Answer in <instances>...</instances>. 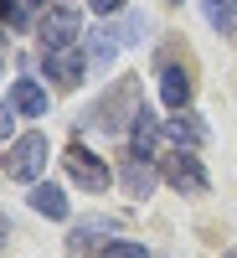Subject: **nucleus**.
Here are the masks:
<instances>
[{
  "mask_svg": "<svg viewBox=\"0 0 237 258\" xmlns=\"http://www.w3.org/2000/svg\"><path fill=\"white\" fill-rule=\"evenodd\" d=\"M139 109H144V103H139V83L134 78H119L114 88L88 109V124L93 129H124V124H134Z\"/></svg>",
  "mask_w": 237,
  "mask_h": 258,
  "instance_id": "1",
  "label": "nucleus"
},
{
  "mask_svg": "<svg viewBox=\"0 0 237 258\" xmlns=\"http://www.w3.org/2000/svg\"><path fill=\"white\" fill-rule=\"evenodd\" d=\"M41 170H47V135H21L11 150H6V176L21 181V186H36L41 181Z\"/></svg>",
  "mask_w": 237,
  "mask_h": 258,
  "instance_id": "2",
  "label": "nucleus"
},
{
  "mask_svg": "<svg viewBox=\"0 0 237 258\" xmlns=\"http://www.w3.org/2000/svg\"><path fill=\"white\" fill-rule=\"evenodd\" d=\"M155 78H160V98H165V109H170V114L191 103V68H186V57L176 62V47H165V52H160Z\"/></svg>",
  "mask_w": 237,
  "mask_h": 258,
  "instance_id": "3",
  "label": "nucleus"
},
{
  "mask_svg": "<svg viewBox=\"0 0 237 258\" xmlns=\"http://www.w3.org/2000/svg\"><path fill=\"white\" fill-rule=\"evenodd\" d=\"M160 176L176 186V191H206V170H201V160H196V150H186V145H176L170 155L160 160Z\"/></svg>",
  "mask_w": 237,
  "mask_h": 258,
  "instance_id": "4",
  "label": "nucleus"
},
{
  "mask_svg": "<svg viewBox=\"0 0 237 258\" xmlns=\"http://www.w3.org/2000/svg\"><path fill=\"white\" fill-rule=\"evenodd\" d=\"M62 165H67V176L83 186V191H93V197H98V191H109V165H103L98 155H93V150H83V145H67V150H62Z\"/></svg>",
  "mask_w": 237,
  "mask_h": 258,
  "instance_id": "5",
  "label": "nucleus"
},
{
  "mask_svg": "<svg viewBox=\"0 0 237 258\" xmlns=\"http://www.w3.org/2000/svg\"><path fill=\"white\" fill-rule=\"evenodd\" d=\"M119 176H124V191H129V197H134V202H149V191L160 186V170H155V155H129Z\"/></svg>",
  "mask_w": 237,
  "mask_h": 258,
  "instance_id": "6",
  "label": "nucleus"
},
{
  "mask_svg": "<svg viewBox=\"0 0 237 258\" xmlns=\"http://www.w3.org/2000/svg\"><path fill=\"white\" fill-rule=\"evenodd\" d=\"M77 31H83V16L72 6H57V11L41 16V36H47V47H72Z\"/></svg>",
  "mask_w": 237,
  "mask_h": 258,
  "instance_id": "7",
  "label": "nucleus"
},
{
  "mask_svg": "<svg viewBox=\"0 0 237 258\" xmlns=\"http://www.w3.org/2000/svg\"><path fill=\"white\" fill-rule=\"evenodd\" d=\"M41 68H47V78L57 83H83V68H88V52H72V47H47V57H41Z\"/></svg>",
  "mask_w": 237,
  "mask_h": 258,
  "instance_id": "8",
  "label": "nucleus"
},
{
  "mask_svg": "<svg viewBox=\"0 0 237 258\" xmlns=\"http://www.w3.org/2000/svg\"><path fill=\"white\" fill-rule=\"evenodd\" d=\"M11 103H16V114H26V119H41V114H47V93H41V83H31V78H16Z\"/></svg>",
  "mask_w": 237,
  "mask_h": 258,
  "instance_id": "9",
  "label": "nucleus"
},
{
  "mask_svg": "<svg viewBox=\"0 0 237 258\" xmlns=\"http://www.w3.org/2000/svg\"><path fill=\"white\" fill-rule=\"evenodd\" d=\"M31 207L41 212V217H67V191H62V186H52V181H36L31 186Z\"/></svg>",
  "mask_w": 237,
  "mask_h": 258,
  "instance_id": "10",
  "label": "nucleus"
},
{
  "mask_svg": "<svg viewBox=\"0 0 237 258\" xmlns=\"http://www.w3.org/2000/svg\"><path fill=\"white\" fill-rule=\"evenodd\" d=\"M165 135L176 140V145H186V150H196V145L206 140V129L196 124V114H186V109H176V119H165Z\"/></svg>",
  "mask_w": 237,
  "mask_h": 258,
  "instance_id": "11",
  "label": "nucleus"
},
{
  "mask_svg": "<svg viewBox=\"0 0 237 258\" xmlns=\"http://www.w3.org/2000/svg\"><path fill=\"white\" fill-rule=\"evenodd\" d=\"M129 140H134V155H155V140H160V124L149 109L134 114V124H129Z\"/></svg>",
  "mask_w": 237,
  "mask_h": 258,
  "instance_id": "12",
  "label": "nucleus"
},
{
  "mask_svg": "<svg viewBox=\"0 0 237 258\" xmlns=\"http://www.w3.org/2000/svg\"><path fill=\"white\" fill-rule=\"evenodd\" d=\"M119 52V31L114 26H103V31H93L88 36V62H98V68H109V57Z\"/></svg>",
  "mask_w": 237,
  "mask_h": 258,
  "instance_id": "13",
  "label": "nucleus"
},
{
  "mask_svg": "<svg viewBox=\"0 0 237 258\" xmlns=\"http://www.w3.org/2000/svg\"><path fill=\"white\" fill-rule=\"evenodd\" d=\"M201 11L217 31H237V0H201Z\"/></svg>",
  "mask_w": 237,
  "mask_h": 258,
  "instance_id": "14",
  "label": "nucleus"
},
{
  "mask_svg": "<svg viewBox=\"0 0 237 258\" xmlns=\"http://www.w3.org/2000/svg\"><path fill=\"white\" fill-rule=\"evenodd\" d=\"M144 31H149V16L129 11V16H124V26H119V47H134V41H144Z\"/></svg>",
  "mask_w": 237,
  "mask_h": 258,
  "instance_id": "15",
  "label": "nucleus"
},
{
  "mask_svg": "<svg viewBox=\"0 0 237 258\" xmlns=\"http://www.w3.org/2000/svg\"><path fill=\"white\" fill-rule=\"evenodd\" d=\"M98 258H149L144 253V243H129V238H114V243H103V253Z\"/></svg>",
  "mask_w": 237,
  "mask_h": 258,
  "instance_id": "16",
  "label": "nucleus"
},
{
  "mask_svg": "<svg viewBox=\"0 0 237 258\" xmlns=\"http://www.w3.org/2000/svg\"><path fill=\"white\" fill-rule=\"evenodd\" d=\"M88 11L93 16H114V11H124V0H88Z\"/></svg>",
  "mask_w": 237,
  "mask_h": 258,
  "instance_id": "17",
  "label": "nucleus"
},
{
  "mask_svg": "<svg viewBox=\"0 0 237 258\" xmlns=\"http://www.w3.org/2000/svg\"><path fill=\"white\" fill-rule=\"evenodd\" d=\"M11 114H16V103H0V140H11V129H16Z\"/></svg>",
  "mask_w": 237,
  "mask_h": 258,
  "instance_id": "18",
  "label": "nucleus"
},
{
  "mask_svg": "<svg viewBox=\"0 0 237 258\" xmlns=\"http://www.w3.org/2000/svg\"><path fill=\"white\" fill-rule=\"evenodd\" d=\"M11 243V222H6V212H0V248Z\"/></svg>",
  "mask_w": 237,
  "mask_h": 258,
  "instance_id": "19",
  "label": "nucleus"
},
{
  "mask_svg": "<svg viewBox=\"0 0 237 258\" xmlns=\"http://www.w3.org/2000/svg\"><path fill=\"white\" fill-rule=\"evenodd\" d=\"M0 73H6V47H0Z\"/></svg>",
  "mask_w": 237,
  "mask_h": 258,
  "instance_id": "20",
  "label": "nucleus"
},
{
  "mask_svg": "<svg viewBox=\"0 0 237 258\" xmlns=\"http://www.w3.org/2000/svg\"><path fill=\"white\" fill-rule=\"evenodd\" d=\"M222 258H237V248H227V253H222Z\"/></svg>",
  "mask_w": 237,
  "mask_h": 258,
  "instance_id": "21",
  "label": "nucleus"
},
{
  "mask_svg": "<svg viewBox=\"0 0 237 258\" xmlns=\"http://www.w3.org/2000/svg\"><path fill=\"white\" fill-rule=\"evenodd\" d=\"M165 6H176V0H165Z\"/></svg>",
  "mask_w": 237,
  "mask_h": 258,
  "instance_id": "22",
  "label": "nucleus"
}]
</instances>
